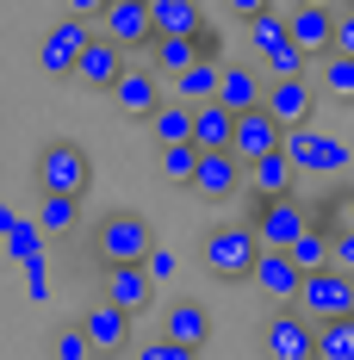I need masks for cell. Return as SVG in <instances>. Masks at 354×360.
I'll return each mask as SVG.
<instances>
[{
  "mask_svg": "<svg viewBox=\"0 0 354 360\" xmlns=\"http://www.w3.org/2000/svg\"><path fill=\"white\" fill-rule=\"evenodd\" d=\"M280 155L292 162V174H317V180H336L354 168V149L342 137H323V131H305V124L280 137Z\"/></svg>",
  "mask_w": 354,
  "mask_h": 360,
  "instance_id": "1",
  "label": "cell"
},
{
  "mask_svg": "<svg viewBox=\"0 0 354 360\" xmlns=\"http://www.w3.org/2000/svg\"><path fill=\"white\" fill-rule=\"evenodd\" d=\"M156 243V230H149V217L143 212H106L100 217V230H94V255H100V267H137L143 255Z\"/></svg>",
  "mask_w": 354,
  "mask_h": 360,
  "instance_id": "2",
  "label": "cell"
},
{
  "mask_svg": "<svg viewBox=\"0 0 354 360\" xmlns=\"http://www.w3.org/2000/svg\"><path fill=\"white\" fill-rule=\"evenodd\" d=\"M37 193H69V199H81L87 186H94V162H87V149L69 143V137H56V143L37 149Z\"/></svg>",
  "mask_w": 354,
  "mask_h": 360,
  "instance_id": "3",
  "label": "cell"
},
{
  "mask_svg": "<svg viewBox=\"0 0 354 360\" xmlns=\"http://www.w3.org/2000/svg\"><path fill=\"white\" fill-rule=\"evenodd\" d=\"M243 224L261 236V249H292V243L311 230V212H305L298 193H280V199H255Z\"/></svg>",
  "mask_w": 354,
  "mask_h": 360,
  "instance_id": "4",
  "label": "cell"
},
{
  "mask_svg": "<svg viewBox=\"0 0 354 360\" xmlns=\"http://www.w3.org/2000/svg\"><path fill=\"white\" fill-rule=\"evenodd\" d=\"M261 360H317V323L298 304H274L261 323Z\"/></svg>",
  "mask_w": 354,
  "mask_h": 360,
  "instance_id": "5",
  "label": "cell"
},
{
  "mask_svg": "<svg viewBox=\"0 0 354 360\" xmlns=\"http://www.w3.org/2000/svg\"><path fill=\"white\" fill-rule=\"evenodd\" d=\"M199 255H206V267H212L217 280H248V267L261 255V236L248 224H217V230H206Z\"/></svg>",
  "mask_w": 354,
  "mask_h": 360,
  "instance_id": "6",
  "label": "cell"
},
{
  "mask_svg": "<svg viewBox=\"0 0 354 360\" xmlns=\"http://www.w3.org/2000/svg\"><path fill=\"white\" fill-rule=\"evenodd\" d=\"M298 311H305L311 323L348 317V311H354V274H342V267H317V274H305V286H298Z\"/></svg>",
  "mask_w": 354,
  "mask_h": 360,
  "instance_id": "7",
  "label": "cell"
},
{
  "mask_svg": "<svg viewBox=\"0 0 354 360\" xmlns=\"http://www.w3.org/2000/svg\"><path fill=\"white\" fill-rule=\"evenodd\" d=\"M87 37H94V25L63 13L50 32L37 37V75H50V81H69V75H75V56L87 50Z\"/></svg>",
  "mask_w": 354,
  "mask_h": 360,
  "instance_id": "8",
  "label": "cell"
},
{
  "mask_svg": "<svg viewBox=\"0 0 354 360\" xmlns=\"http://www.w3.org/2000/svg\"><path fill=\"white\" fill-rule=\"evenodd\" d=\"M94 32L106 37V44H118V50H149V6L143 0H106V13L94 19Z\"/></svg>",
  "mask_w": 354,
  "mask_h": 360,
  "instance_id": "9",
  "label": "cell"
},
{
  "mask_svg": "<svg viewBox=\"0 0 354 360\" xmlns=\"http://www.w3.org/2000/svg\"><path fill=\"white\" fill-rule=\"evenodd\" d=\"M75 323H81V335L94 342V354H100V360H112V354H125V348H131V317H125L118 304H106V298H94Z\"/></svg>",
  "mask_w": 354,
  "mask_h": 360,
  "instance_id": "10",
  "label": "cell"
},
{
  "mask_svg": "<svg viewBox=\"0 0 354 360\" xmlns=\"http://www.w3.org/2000/svg\"><path fill=\"white\" fill-rule=\"evenodd\" d=\"M280 118H274V112L267 106H248V112H236V124H230V155H236V162H255V155H267V149H280Z\"/></svg>",
  "mask_w": 354,
  "mask_h": 360,
  "instance_id": "11",
  "label": "cell"
},
{
  "mask_svg": "<svg viewBox=\"0 0 354 360\" xmlns=\"http://www.w3.org/2000/svg\"><path fill=\"white\" fill-rule=\"evenodd\" d=\"M118 75H125V50L94 32V37H87V50L75 56V75H69V81L94 87V94H112V87H118Z\"/></svg>",
  "mask_w": 354,
  "mask_h": 360,
  "instance_id": "12",
  "label": "cell"
},
{
  "mask_svg": "<svg viewBox=\"0 0 354 360\" xmlns=\"http://www.w3.org/2000/svg\"><path fill=\"white\" fill-rule=\"evenodd\" d=\"M248 280L267 292V304H298V286H305V274L292 267V255H286V249H261V255H255V267H248Z\"/></svg>",
  "mask_w": 354,
  "mask_h": 360,
  "instance_id": "13",
  "label": "cell"
},
{
  "mask_svg": "<svg viewBox=\"0 0 354 360\" xmlns=\"http://www.w3.org/2000/svg\"><path fill=\"white\" fill-rule=\"evenodd\" d=\"M199 199H230L236 186H243V162L230 155V149H199V162H193V180H187Z\"/></svg>",
  "mask_w": 354,
  "mask_h": 360,
  "instance_id": "14",
  "label": "cell"
},
{
  "mask_svg": "<svg viewBox=\"0 0 354 360\" xmlns=\"http://www.w3.org/2000/svg\"><path fill=\"white\" fill-rule=\"evenodd\" d=\"M162 75L156 69H125L118 75V87H112V106H118V118H149V112L162 106Z\"/></svg>",
  "mask_w": 354,
  "mask_h": 360,
  "instance_id": "15",
  "label": "cell"
},
{
  "mask_svg": "<svg viewBox=\"0 0 354 360\" xmlns=\"http://www.w3.org/2000/svg\"><path fill=\"white\" fill-rule=\"evenodd\" d=\"M261 106H267L274 118H280V131H298V124H311V106H317V87H311V81H267Z\"/></svg>",
  "mask_w": 354,
  "mask_h": 360,
  "instance_id": "16",
  "label": "cell"
},
{
  "mask_svg": "<svg viewBox=\"0 0 354 360\" xmlns=\"http://www.w3.org/2000/svg\"><path fill=\"white\" fill-rule=\"evenodd\" d=\"M261 94H267V75L255 69V63H224V69H217V106L224 112L261 106Z\"/></svg>",
  "mask_w": 354,
  "mask_h": 360,
  "instance_id": "17",
  "label": "cell"
},
{
  "mask_svg": "<svg viewBox=\"0 0 354 360\" xmlns=\"http://www.w3.org/2000/svg\"><path fill=\"white\" fill-rule=\"evenodd\" d=\"M100 298H106V304H118L125 317H137V311H149L156 286H149V274H143V267H106V286H100Z\"/></svg>",
  "mask_w": 354,
  "mask_h": 360,
  "instance_id": "18",
  "label": "cell"
},
{
  "mask_svg": "<svg viewBox=\"0 0 354 360\" xmlns=\"http://www.w3.org/2000/svg\"><path fill=\"white\" fill-rule=\"evenodd\" d=\"M329 32H336V6H292L286 13V37L298 50H311V56L329 50Z\"/></svg>",
  "mask_w": 354,
  "mask_h": 360,
  "instance_id": "19",
  "label": "cell"
},
{
  "mask_svg": "<svg viewBox=\"0 0 354 360\" xmlns=\"http://www.w3.org/2000/svg\"><path fill=\"white\" fill-rule=\"evenodd\" d=\"M217 56H193L187 69L168 81V100H180V106H206V100H217Z\"/></svg>",
  "mask_w": 354,
  "mask_h": 360,
  "instance_id": "20",
  "label": "cell"
},
{
  "mask_svg": "<svg viewBox=\"0 0 354 360\" xmlns=\"http://www.w3.org/2000/svg\"><path fill=\"white\" fill-rule=\"evenodd\" d=\"M149 6V32L156 37H193L206 25V6L199 0H143Z\"/></svg>",
  "mask_w": 354,
  "mask_h": 360,
  "instance_id": "21",
  "label": "cell"
},
{
  "mask_svg": "<svg viewBox=\"0 0 354 360\" xmlns=\"http://www.w3.org/2000/svg\"><path fill=\"white\" fill-rule=\"evenodd\" d=\"M168 342H180V348H206L212 342V311L199 304V298H175L168 304V329H162Z\"/></svg>",
  "mask_w": 354,
  "mask_h": 360,
  "instance_id": "22",
  "label": "cell"
},
{
  "mask_svg": "<svg viewBox=\"0 0 354 360\" xmlns=\"http://www.w3.org/2000/svg\"><path fill=\"white\" fill-rule=\"evenodd\" d=\"M243 180H255V199H280V193H292V162H286L280 149H267V155H255L243 168Z\"/></svg>",
  "mask_w": 354,
  "mask_h": 360,
  "instance_id": "23",
  "label": "cell"
},
{
  "mask_svg": "<svg viewBox=\"0 0 354 360\" xmlns=\"http://www.w3.org/2000/svg\"><path fill=\"white\" fill-rule=\"evenodd\" d=\"M230 124H236V112H224L217 100H206V106H193L187 143H193V149H230Z\"/></svg>",
  "mask_w": 354,
  "mask_h": 360,
  "instance_id": "24",
  "label": "cell"
},
{
  "mask_svg": "<svg viewBox=\"0 0 354 360\" xmlns=\"http://www.w3.org/2000/svg\"><path fill=\"white\" fill-rule=\"evenodd\" d=\"M317 94H323V100H336V106H354V56L323 50V56H317Z\"/></svg>",
  "mask_w": 354,
  "mask_h": 360,
  "instance_id": "25",
  "label": "cell"
},
{
  "mask_svg": "<svg viewBox=\"0 0 354 360\" xmlns=\"http://www.w3.org/2000/svg\"><path fill=\"white\" fill-rule=\"evenodd\" d=\"M311 69H317V56H311V50H298L292 37H280V44L261 56V75H267V81H305Z\"/></svg>",
  "mask_w": 354,
  "mask_h": 360,
  "instance_id": "26",
  "label": "cell"
},
{
  "mask_svg": "<svg viewBox=\"0 0 354 360\" xmlns=\"http://www.w3.org/2000/svg\"><path fill=\"white\" fill-rule=\"evenodd\" d=\"M143 124L156 131V149H162V143H187V131H193V106H180V100H168V94H162V106L149 112Z\"/></svg>",
  "mask_w": 354,
  "mask_h": 360,
  "instance_id": "27",
  "label": "cell"
},
{
  "mask_svg": "<svg viewBox=\"0 0 354 360\" xmlns=\"http://www.w3.org/2000/svg\"><path fill=\"white\" fill-rule=\"evenodd\" d=\"M193 56H199V50H193V37H149V63H156V75H162V87H168Z\"/></svg>",
  "mask_w": 354,
  "mask_h": 360,
  "instance_id": "28",
  "label": "cell"
},
{
  "mask_svg": "<svg viewBox=\"0 0 354 360\" xmlns=\"http://www.w3.org/2000/svg\"><path fill=\"white\" fill-rule=\"evenodd\" d=\"M75 224H81V199H69V193H37V230L44 236L75 230Z\"/></svg>",
  "mask_w": 354,
  "mask_h": 360,
  "instance_id": "29",
  "label": "cell"
},
{
  "mask_svg": "<svg viewBox=\"0 0 354 360\" xmlns=\"http://www.w3.org/2000/svg\"><path fill=\"white\" fill-rule=\"evenodd\" d=\"M317 360H354V311L317 323Z\"/></svg>",
  "mask_w": 354,
  "mask_h": 360,
  "instance_id": "30",
  "label": "cell"
},
{
  "mask_svg": "<svg viewBox=\"0 0 354 360\" xmlns=\"http://www.w3.org/2000/svg\"><path fill=\"white\" fill-rule=\"evenodd\" d=\"M286 255H292V267H298V274H317V267H329V230H317V217H311V230H305V236H298Z\"/></svg>",
  "mask_w": 354,
  "mask_h": 360,
  "instance_id": "31",
  "label": "cell"
},
{
  "mask_svg": "<svg viewBox=\"0 0 354 360\" xmlns=\"http://www.w3.org/2000/svg\"><path fill=\"white\" fill-rule=\"evenodd\" d=\"M243 25H248V50H255V56H267V50L286 37V13L261 6V13H255V19H243Z\"/></svg>",
  "mask_w": 354,
  "mask_h": 360,
  "instance_id": "32",
  "label": "cell"
},
{
  "mask_svg": "<svg viewBox=\"0 0 354 360\" xmlns=\"http://www.w3.org/2000/svg\"><path fill=\"white\" fill-rule=\"evenodd\" d=\"M50 360H100V354H94V342L81 335V323H63L50 335Z\"/></svg>",
  "mask_w": 354,
  "mask_h": 360,
  "instance_id": "33",
  "label": "cell"
},
{
  "mask_svg": "<svg viewBox=\"0 0 354 360\" xmlns=\"http://www.w3.org/2000/svg\"><path fill=\"white\" fill-rule=\"evenodd\" d=\"M0 249L13 255V261H37V255H44V230H37V224H13V230L0 236Z\"/></svg>",
  "mask_w": 354,
  "mask_h": 360,
  "instance_id": "34",
  "label": "cell"
},
{
  "mask_svg": "<svg viewBox=\"0 0 354 360\" xmlns=\"http://www.w3.org/2000/svg\"><path fill=\"white\" fill-rule=\"evenodd\" d=\"M193 162H199V149H193V143H162V174L175 180V186L193 180Z\"/></svg>",
  "mask_w": 354,
  "mask_h": 360,
  "instance_id": "35",
  "label": "cell"
},
{
  "mask_svg": "<svg viewBox=\"0 0 354 360\" xmlns=\"http://www.w3.org/2000/svg\"><path fill=\"white\" fill-rule=\"evenodd\" d=\"M131 360H199V348H180V342H168V335H149V342L131 348Z\"/></svg>",
  "mask_w": 354,
  "mask_h": 360,
  "instance_id": "36",
  "label": "cell"
},
{
  "mask_svg": "<svg viewBox=\"0 0 354 360\" xmlns=\"http://www.w3.org/2000/svg\"><path fill=\"white\" fill-rule=\"evenodd\" d=\"M329 267L354 274V224H336V230H329Z\"/></svg>",
  "mask_w": 354,
  "mask_h": 360,
  "instance_id": "37",
  "label": "cell"
},
{
  "mask_svg": "<svg viewBox=\"0 0 354 360\" xmlns=\"http://www.w3.org/2000/svg\"><path fill=\"white\" fill-rule=\"evenodd\" d=\"M137 267L149 274V286H156V280H175V267H180V261H175V249H162V243H149V255H143Z\"/></svg>",
  "mask_w": 354,
  "mask_h": 360,
  "instance_id": "38",
  "label": "cell"
},
{
  "mask_svg": "<svg viewBox=\"0 0 354 360\" xmlns=\"http://www.w3.org/2000/svg\"><path fill=\"white\" fill-rule=\"evenodd\" d=\"M329 50H336V56H354V13H342V6H336V32H329Z\"/></svg>",
  "mask_w": 354,
  "mask_h": 360,
  "instance_id": "39",
  "label": "cell"
},
{
  "mask_svg": "<svg viewBox=\"0 0 354 360\" xmlns=\"http://www.w3.org/2000/svg\"><path fill=\"white\" fill-rule=\"evenodd\" d=\"M63 6H69V19H87V25L106 13V0H63Z\"/></svg>",
  "mask_w": 354,
  "mask_h": 360,
  "instance_id": "40",
  "label": "cell"
},
{
  "mask_svg": "<svg viewBox=\"0 0 354 360\" xmlns=\"http://www.w3.org/2000/svg\"><path fill=\"white\" fill-rule=\"evenodd\" d=\"M261 6H274V0H224V13H230V19H255Z\"/></svg>",
  "mask_w": 354,
  "mask_h": 360,
  "instance_id": "41",
  "label": "cell"
},
{
  "mask_svg": "<svg viewBox=\"0 0 354 360\" xmlns=\"http://www.w3.org/2000/svg\"><path fill=\"white\" fill-rule=\"evenodd\" d=\"M13 224H19V217H13V205H6V199H0V236H6V230H13Z\"/></svg>",
  "mask_w": 354,
  "mask_h": 360,
  "instance_id": "42",
  "label": "cell"
},
{
  "mask_svg": "<svg viewBox=\"0 0 354 360\" xmlns=\"http://www.w3.org/2000/svg\"><path fill=\"white\" fill-rule=\"evenodd\" d=\"M292 6H336V0H292Z\"/></svg>",
  "mask_w": 354,
  "mask_h": 360,
  "instance_id": "43",
  "label": "cell"
},
{
  "mask_svg": "<svg viewBox=\"0 0 354 360\" xmlns=\"http://www.w3.org/2000/svg\"><path fill=\"white\" fill-rule=\"evenodd\" d=\"M348 224H354V193H348Z\"/></svg>",
  "mask_w": 354,
  "mask_h": 360,
  "instance_id": "44",
  "label": "cell"
},
{
  "mask_svg": "<svg viewBox=\"0 0 354 360\" xmlns=\"http://www.w3.org/2000/svg\"><path fill=\"white\" fill-rule=\"evenodd\" d=\"M112 360H118V354H112Z\"/></svg>",
  "mask_w": 354,
  "mask_h": 360,
  "instance_id": "45",
  "label": "cell"
}]
</instances>
